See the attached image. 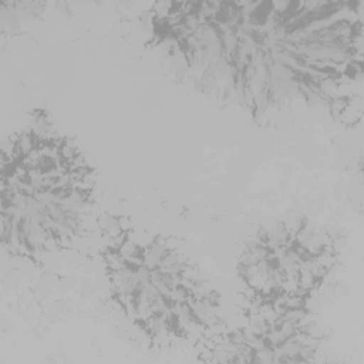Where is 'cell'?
Masks as SVG:
<instances>
[{
    "label": "cell",
    "mask_w": 364,
    "mask_h": 364,
    "mask_svg": "<svg viewBox=\"0 0 364 364\" xmlns=\"http://www.w3.org/2000/svg\"><path fill=\"white\" fill-rule=\"evenodd\" d=\"M363 0L168 1L149 13V46L205 95L255 122L294 108L360 118Z\"/></svg>",
    "instance_id": "6da1fadb"
},
{
    "label": "cell",
    "mask_w": 364,
    "mask_h": 364,
    "mask_svg": "<svg viewBox=\"0 0 364 364\" xmlns=\"http://www.w3.org/2000/svg\"><path fill=\"white\" fill-rule=\"evenodd\" d=\"M0 181V237L10 257L38 263L84 236L95 172L47 111H33L3 148Z\"/></svg>",
    "instance_id": "7a4b0ae2"
},
{
    "label": "cell",
    "mask_w": 364,
    "mask_h": 364,
    "mask_svg": "<svg viewBox=\"0 0 364 364\" xmlns=\"http://www.w3.org/2000/svg\"><path fill=\"white\" fill-rule=\"evenodd\" d=\"M104 228L100 256L109 296L151 344L205 338L218 327L220 294L179 246L141 235L121 218Z\"/></svg>",
    "instance_id": "3957f363"
},
{
    "label": "cell",
    "mask_w": 364,
    "mask_h": 364,
    "mask_svg": "<svg viewBox=\"0 0 364 364\" xmlns=\"http://www.w3.org/2000/svg\"><path fill=\"white\" fill-rule=\"evenodd\" d=\"M337 260L336 239L309 218L262 226L246 240L236 262L249 314L307 313Z\"/></svg>",
    "instance_id": "277c9868"
},
{
    "label": "cell",
    "mask_w": 364,
    "mask_h": 364,
    "mask_svg": "<svg viewBox=\"0 0 364 364\" xmlns=\"http://www.w3.org/2000/svg\"><path fill=\"white\" fill-rule=\"evenodd\" d=\"M310 311L249 314L245 326L203 338L200 360L230 363H304L318 351L320 336Z\"/></svg>",
    "instance_id": "5b68a950"
}]
</instances>
